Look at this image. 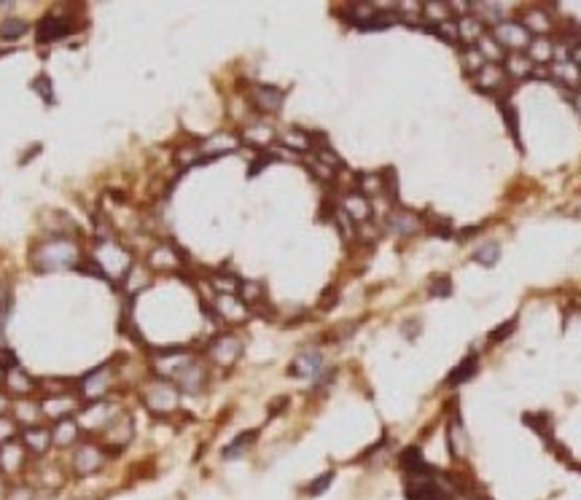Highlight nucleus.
<instances>
[{
  "mask_svg": "<svg viewBox=\"0 0 581 500\" xmlns=\"http://www.w3.org/2000/svg\"><path fill=\"white\" fill-rule=\"evenodd\" d=\"M78 258V250L73 243H65V240H54V243H49L41 248V253H38V264H41V269H46V272H51V269H60V267H70V264H76Z\"/></svg>",
  "mask_w": 581,
  "mask_h": 500,
  "instance_id": "1",
  "label": "nucleus"
},
{
  "mask_svg": "<svg viewBox=\"0 0 581 500\" xmlns=\"http://www.w3.org/2000/svg\"><path fill=\"white\" fill-rule=\"evenodd\" d=\"M143 404L156 414H167L178 406V390L167 382H151L143 387Z\"/></svg>",
  "mask_w": 581,
  "mask_h": 500,
  "instance_id": "2",
  "label": "nucleus"
},
{
  "mask_svg": "<svg viewBox=\"0 0 581 500\" xmlns=\"http://www.w3.org/2000/svg\"><path fill=\"white\" fill-rule=\"evenodd\" d=\"M73 19H68L65 14H46L38 22V41L41 44H51V41H60L65 35L73 32Z\"/></svg>",
  "mask_w": 581,
  "mask_h": 500,
  "instance_id": "3",
  "label": "nucleus"
},
{
  "mask_svg": "<svg viewBox=\"0 0 581 500\" xmlns=\"http://www.w3.org/2000/svg\"><path fill=\"white\" fill-rule=\"evenodd\" d=\"M492 38L504 49H525L533 41V35L522 27V22H501V25H495Z\"/></svg>",
  "mask_w": 581,
  "mask_h": 500,
  "instance_id": "4",
  "label": "nucleus"
},
{
  "mask_svg": "<svg viewBox=\"0 0 581 500\" xmlns=\"http://www.w3.org/2000/svg\"><path fill=\"white\" fill-rule=\"evenodd\" d=\"M250 103L261 113H277L283 108V91L277 86H269V84H256L250 89Z\"/></svg>",
  "mask_w": 581,
  "mask_h": 500,
  "instance_id": "5",
  "label": "nucleus"
},
{
  "mask_svg": "<svg viewBox=\"0 0 581 500\" xmlns=\"http://www.w3.org/2000/svg\"><path fill=\"white\" fill-rule=\"evenodd\" d=\"M240 350H243L240 339H237L234 333H224V336H215L213 339V345H210V358H213L215 364L229 366L237 361Z\"/></svg>",
  "mask_w": 581,
  "mask_h": 500,
  "instance_id": "6",
  "label": "nucleus"
},
{
  "mask_svg": "<svg viewBox=\"0 0 581 500\" xmlns=\"http://www.w3.org/2000/svg\"><path fill=\"white\" fill-rule=\"evenodd\" d=\"M103 439H106V444H113L116 449H124L127 441L132 439V423H129V417H127V414L113 417V420L103 428Z\"/></svg>",
  "mask_w": 581,
  "mask_h": 500,
  "instance_id": "7",
  "label": "nucleus"
},
{
  "mask_svg": "<svg viewBox=\"0 0 581 500\" xmlns=\"http://www.w3.org/2000/svg\"><path fill=\"white\" fill-rule=\"evenodd\" d=\"M73 466H76L78 476H89V473H94V470L103 466V452H100V447H97V444H81L76 452V460H73Z\"/></svg>",
  "mask_w": 581,
  "mask_h": 500,
  "instance_id": "8",
  "label": "nucleus"
},
{
  "mask_svg": "<svg viewBox=\"0 0 581 500\" xmlns=\"http://www.w3.org/2000/svg\"><path fill=\"white\" fill-rule=\"evenodd\" d=\"M205 377H208V374H205V368H202V366L191 358V361H189V364H186L172 379H175L184 390H189V393H197V390H202V385H205Z\"/></svg>",
  "mask_w": 581,
  "mask_h": 500,
  "instance_id": "9",
  "label": "nucleus"
},
{
  "mask_svg": "<svg viewBox=\"0 0 581 500\" xmlns=\"http://www.w3.org/2000/svg\"><path fill=\"white\" fill-rule=\"evenodd\" d=\"M323 366V358L318 350H307V352H299L296 355V361H293V366H290V374H296V377H312V374H318Z\"/></svg>",
  "mask_w": 581,
  "mask_h": 500,
  "instance_id": "10",
  "label": "nucleus"
},
{
  "mask_svg": "<svg viewBox=\"0 0 581 500\" xmlns=\"http://www.w3.org/2000/svg\"><path fill=\"white\" fill-rule=\"evenodd\" d=\"M78 433H81V425L76 420H70V417H62L60 423L54 425V430H51V441L57 447H70V444H76Z\"/></svg>",
  "mask_w": 581,
  "mask_h": 500,
  "instance_id": "11",
  "label": "nucleus"
},
{
  "mask_svg": "<svg viewBox=\"0 0 581 500\" xmlns=\"http://www.w3.org/2000/svg\"><path fill=\"white\" fill-rule=\"evenodd\" d=\"M476 51L485 57V62L487 65H498L501 60H506V54H504V46L498 44L495 38H492V32H485L479 41H476Z\"/></svg>",
  "mask_w": 581,
  "mask_h": 500,
  "instance_id": "12",
  "label": "nucleus"
},
{
  "mask_svg": "<svg viewBox=\"0 0 581 500\" xmlns=\"http://www.w3.org/2000/svg\"><path fill=\"white\" fill-rule=\"evenodd\" d=\"M504 78H506V70L501 65H485V68L476 73V86L485 91H492L504 84Z\"/></svg>",
  "mask_w": 581,
  "mask_h": 500,
  "instance_id": "13",
  "label": "nucleus"
},
{
  "mask_svg": "<svg viewBox=\"0 0 581 500\" xmlns=\"http://www.w3.org/2000/svg\"><path fill=\"white\" fill-rule=\"evenodd\" d=\"M485 35V25L476 19L474 14H466L458 19V38L468 41V44H476L479 38Z\"/></svg>",
  "mask_w": 581,
  "mask_h": 500,
  "instance_id": "14",
  "label": "nucleus"
},
{
  "mask_svg": "<svg viewBox=\"0 0 581 500\" xmlns=\"http://www.w3.org/2000/svg\"><path fill=\"white\" fill-rule=\"evenodd\" d=\"M388 229H393L396 234H412L417 231V218L409 210H393L388 215Z\"/></svg>",
  "mask_w": 581,
  "mask_h": 500,
  "instance_id": "15",
  "label": "nucleus"
},
{
  "mask_svg": "<svg viewBox=\"0 0 581 500\" xmlns=\"http://www.w3.org/2000/svg\"><path fill=\"white\" fill-rule=\"evenodd\" d=\"M345 212H347L350 218H355V221H366L369 215H371L369 199L364 197V194H350V197H345Z\"/></svg>",
  "mask_w": 581,
  "mask_h": 500,
  "instance_id": "16",
  "label": "nucleus"
},
{
  "mask_svg": "<svg viewBox=\"0 0 581 500\" xmlns=\"http://www.w3.org/2000/svg\"><path fill=\"white\" fill-rule=\"evenodd\" d=\"M528 49H530V54H528V60L530 62H549L551 57H554V46H551V41L547 38V35L533 38Z\"/></svg>",
  "mask_w": 581,
  "mask_h": 500,
  "instance_id": "17",
  "label": "nucleus"
},
{
  "mask_svg": "<svg viewBox=\"0 0 581 500\" xmlns=\"http://www.w3.org/2000/svg\"><path fill=\"white\" fill-rule=\"evenodd\" d=\"M19 463H22V449L16 447L14 441L0 444V466H3V470L19 468Z\"/></svg>",
  "mask_w": 581,
  "mask_h": 500,
  "instance_id": "18",
  "label": "nucleus"
},
{
  "mask_svg": "<svg viewBox=\"0 0 581 500\" xmlns=\"http://www.w3.org/2000/svg\"><path fill=\"white\" fill-rule=\"evenodd\" d=\"M27 22L25 19H16V16H11V19H6L3 25H0V38L3 41H19L25 32H27Z\"/></svg>",
  "mask_w": 581,
  "mask_h": 500,
  "instance_id": "19",
  "label": "nucleus"
},
{
  "mask_svg": "<svg viewBox=\"0 0 581 500\" xmlns=\"http://www.w3.org/2000/svg\"><path fill=\"white\" fill-rule=\"evenodd\" d=\"M25 441H27V447H30L32 452L44 455V452L49 449V444H51V433H49L46 428H41V430H35V428H30V430L25 433Z\"/></svg>",
  "mask_w": 581,
  "mask_h": 500,
  "instance_id": "20",
  "label": "nucleus"
},
{
  "mask_svg": "<svg viewBox=\"0 0 581 500\" xmlns=\"http://www.w3.org/2000/svg\"><path fill=\"white\" fill-rule=\"evenodd\" d=\"M106 387H108V371H103V368L94 371V374H89V377L81 382V390H84L87 395H92V398H97Z\"/></svg>",
  "mask_w": 581,
  "mask_h": 500,
  "instance_id": "21",
  "label": "nucleus"
},
{
  "mask_svg": "<svg viewBox=\"0 0 581 500\" xmlns=\"http://www.w3.org/2000/svg\"><path fill=\"white\" fill-rule=\"evenodd\" d=\"M506 73H511V76H530L533 73V62L528 60V57H520V54H511V57H506Z\"/></svg>",
  "mask_w": 581,
  "mask_h": 500,
  "instance_id": "22",
  "label": "nucleus"
},
{
  "mask_svg": "<svg viewBox=\"0 0 581 500\" xmlns=\"http://www.w3.org/2000/svg\"><path fill=\"white\" fill-rule=\"evenodd\" d=\"M243 137L250 146H269V143H272V129H269L267 124H256V127L248 129Z\"/></svg>",
  "mask_w": 581,
  "mask_h": 500,
  "instance_id": "23",
  "label": "nucleus"
},
{
  "mask_svg": "<svg viewBox=\"0 0 581 500\" xmlns=\"http://www.w3.org/2000/svg\"><path fill=\"white\" fill-rule=\"evenodd\" d=\"M487 62H485V57L476 51V46H468L466 51H463V68H466V73H479L482 68H485Z\"/></svg>",
  "mask_w": 581,
  "mask_h": 500,
  "instance_id": "24",
  "label": "nucleus"
},
{
  "mask_svg": "<svg viewBox=\"0 0 581 500\" xmlns=\"http://www.w3.org/2000/svg\"><path fill=\"white\" fill-rule=\"evenodd\" d=\"M423 11H426V16H430L433 22H436V27L439 25H444V22H449V3H426L423 6Z\"/></svg>",
  "mask_w": 581,
  "mask_h": 500,
  "instance_id": "25",
  "label": "nucleus"
},
{
  "mask_svg": "<svg viewBox=\"0 0 581 500\" xmlns=\"http://www.w3.org/2000/svg\"><path fill=\"white\" fill-rule=\"evenodd\" d=\"M250 441H256V430H248V433H243V436H237V439L231 441V447H226V449H224V457L243 455L245 449L250 447Z\"/></svg>",
  "mask_w": 581,
  "mask_h": 500,
  "instance_id": "26",
  "label": "nucleus"
},
{
  "mask_svg": "<svg viewBox=\"0 0 581 500\" xmlns=\"http://www.w3.org/2000/svg\"><path fill=\"white\" fill-rule=\"evenodd\" d=\"M498 256H501V248L495 243H490V245H485V248H479L474 253V258L479 261V264H485V267H492L495 261H498Z\"/></svg>",
  "mask_w": 581,
  "mask_h": 500,
  "instance_id": "27",
  "label": "nucleus"
},
{
  "mask_svg": "<svg viewBox=\"0 0 581 500\" xmlns=\"http://www.w3.org/2000/svg\"><path fill=\"white\" fill-rule=\"evenodd\" d=\"M38 404H27V401H19L16 404V414H19V420L25 425H32V423H38Z\"/></svg>",
  "mask_w": 581,
  "mask_h": 500,
  "instance_id": "28",
  "label": "nucleus"
},
{
  "mask_svg": "<svg viewBox=\"0 0 581 500\" xmlns=\"http://www.w3.org/2000/svg\"><path fill=\"white\" fill-rule=\"evenodd\" d=\"M283 140H286V146H290V148H299V151H307V148L312 146V143H309V135H305V132H296V129H290Z\"/></svg>",
  "mask_w": 581,
  "mask_h": 500,
  "instance_id": "29",
  "label": "nucleus"
},
{
  "mask_svg": "<svg viewBox=\"0 0 581 500\" xmlns=\"http://www.w3.org/2000/svg\"><path fill=\"white\" fill-rule=\"evenodd\" d=\"M32 89L38 91L46 103H54V91H51V78L49 76H38L35 81H32Z\"/></svg>",
  "mask_w": 581,
  "mask_h": 500,
  "instance_id": "30",
  "label": "nucleus"
},
{
  "mask_svg": "<svg viewBox=\"0 0 581 500\" xmlns=\"http://www.w3.org/2000/svg\"><path fill=\"white\" fill-rule=\"evenodd\" d=\"M259 299H264L259 283H243V302L245 304H256Z\"/></svg>",
  "mask_w": 581,
  "mask_h": 500,
  "instance_id": "31",
  "label": "nucleus"
},
{
  "mask_svg": "<svg viewBox=\"0 0 581 500\" xmlns=\"http://www.w3.org/2000/svg\"><path fill=\"white\" fill-rule=\"evenodd\" d=\"M409 500H442L439 498V492H436V487H414L412 492H409Z\"/></svg>",
  "mask_w": 581,
  "mask_h": 500,
  "instance_id": "32",
  "label": "nucleus"
},
{
  "mask_svg": "<svg viewBox=\"0 0 581 500\" xmlns=\"http://www.w3.org/2000/svg\"><path fill=\"white\" fill-rule=\"evenodd\" d=\"M468 374H474V361H466V364L460 366L458 371H452V377H449V385H460V382H466V377Z\"/></svg>",
  "mask_w": 581,
  "mask_h": 500,
  "instance_id": "33",
  "label": "nucleus"
},
{
  "mask_svg": "<svg viewBox=\"0 0 581 500\" xmlns=\"http://www.w3.org/2000/svg\"><path fill=\"white\" fill-rule=\"evenodd\" d=\"M331 479H334V473H331V470H328V473H323L321 479H315V482L309 485V489H307V492H309V495H321L323 489L331 485Z\"/></svg>",
  "mask_w": 581,
  "mask_h": 500,
  "instance_id": "34",
  "label": "nucleus"
},
{
  "mask_svg": "<svg viewBox=\"0 0 581 500\" xmlns=\"http://www.w3.org/2000/svg\"><path fill=\"white\" fill-rule=\"evenodd\" d=\"M8 500H32V489L30 487H14L11 492H8Z\"/></svg>",
  "mask_w": 581,
  "mask_h": 500,
  "instance_id": "35",
  "label": "nucleus"
},
{
  "mask_svg": "<svg viewBox=\"0 0 581 500\" xmlns=\"http://www.w3.org/2000/svg\"><path fill=\"white\" fill-rule=\"evenodd\" d=\"M573 65H576V68L581 70V46H576V49H573Z\"/></svg>",
  "mask_w": 581,
  "mask_h": 500,
  "instance_id": "36",
  "label": "nucleus"
},
{
  "mask_svg": "<svg viewBox=\"0 0 581 500\" xmlns=\"http://www.w3.org/2000/svg\"><path fill=\"white\" fill-rule=\"evenodd\" d=\"M573 103H576V108L581 110V94H576V97H573Z\"/></svg>",
  "mask_w": 581,
  "mask_h": 500,
  "instance_id": "37",
  "label": "nucleus"
}]
</instances>
